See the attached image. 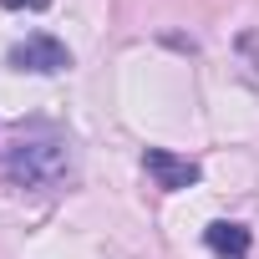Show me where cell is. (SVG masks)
Masks as SVG:
<instances>
[{"instance_id":"1","label":"cell","mask_w":259,"mask_h":259,"mask_svg":"<svg viewBox=\"0 0 259 259\" xmlns=\"http://www.w3.org/2000/svg\"><path fill=\"white\" fill-rule=\"evenodd\" d=\"M71 173V153L61 138H21L6 158V178L21 183V188H56L61 178Z\"/></svg>"},{"instance_id":"2","label":"cell","mask_w":259,"mask_h":259,"mask_svg":"<svg viewBox=\"0 0 259 259\" xmlns=\"http://www.w3.org/2000/svg\"><path fill=\"white\" fill-rule=\"evenodd\" d=\"M16 71H36V76H51V71H66L71 66V51L56 41V36H26L21 46H11L6 56Z\"/></svg>"},{"instance_id":"4","label":"cell","mask_w":259,"mask_h":259,"mask_svg":"<svg viewBox=\"0 0 259 259\" xmlns=\"http://www.w3.org/2000/svg\"><path fill=\"white\" fill-rule=\"evenodd\" d=\"M203 244H208L219 259H249V229H244V224L219 219V224L203 229Z\"/></svg>"},{"instance_id":"3","label":"cell","mask_w":259,"mask_h":259,"mask_svg":"<svg viewBox=\"0 0 259 259\" xmlns=\"http://www.w3.org/2000/svg\"><path fill=\"white\" fill-rule=\"evenodd\" d=\"M143 168H148V178H153L158 188H168V193L198 183V163H193V158H178V153H168V148H148V153H143Z\"/></svg>"}]
</instances>
